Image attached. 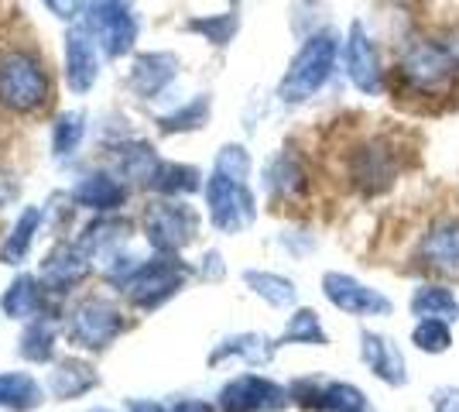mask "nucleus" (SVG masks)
I'll return each instance as SVG.
<instances>
[{
    "instance_id": "obj_1",
    "label": "nucleus",
    "mask_w": 459,
    "mask_h": 412,
    "mask_svg": "<svg viewBox=\"0 0 459 412\" xmlns=\"http://www.w3.org/2000/svg\"><path fill=\"white\" fill-rule=\"evenodd\" d=\"M394 79L408 97L442 100L453 97V90L459 86V66L442 39L411 35V39H404L402 52H398Z\"/></svg>"
},
{
    "instance_id": "obj_2",
    "label": "nucleus",
    "mask_w": 459,
    "mask_h": 412,
    "mask_svg": "<svg viewBox=\"0 0 459 412\" xmlns=\"http://www.w3.org/2000/svg\"><path fill=\"white\" fill-rule=\"evenodd\" d=\"M52 100V79L35 48L11 45L0 52V107L11 118H35Z\"/></svg>"
},
{
    "instance_id": "obj_3",
    "label": "nucleus",
    "mask_w": 459,
    "mask_h": 412,
    "mask_svg": "<svg viewBox=\"0 0 459 412\" xmlns=\"http://www.w3.org/2000/svg\"><path fill=\"white\" fill-rule=\"evenodd\" d=\"M340 52H343V39L333 28L302 41L299 52L288 62L285 76L278 79V100L285 107H299V103L319 97L323 86L336 73V66H340Z\"/></svg>"
},
{
    "instance_id": "obj_4",
    "label": "nucleus",
    "mask_w": 459,
    "mask_h": 412,
    "mask_svg": "<svg viewBox=\"0 0 459 412\" xmlns=\"http://www.w3.org/2000/svg\"><path fill=\"white\" fill-rule=\"evenodd\" d=\"M402 145L387 135H367L346 152V182L360 197H384L402 179Z\"/></svg>"
},
{
    "instance_id": "obj_5",
    "label": "nucleus",
    "mask_w": 459,
    "mask_h": 412,
    "mask_svg": "<svg viewBox=\"0 0 459 412\" xmlns=\"http://www.w3.org/2000/svg\"><path fill=\"white\" fill-rule=\"evenodd\" d=\"M141 227H144V241H148V248H152L154 255H178L189 244H195L203 216L186 199L158 197L144 206Z\"/></svg>"
},
{
    "instance_id": "obj_6",
    "label": "nucleus",
    "mask_w": 459,
    "mask_h": 412,
    "mask_svg": "<svg viewBox=\"0 0 459 412\" xmlns=\"http://www.w3.org/2000/svg\"><path fill=\"white\" fill-rule=\"evenodd\" d=\"M192 268L178 255H154L137 265V272L127 278V285L120 293L127 295V302L141 313H154L165 302H172L175 295L186 289L192 278Z\"/></svg>"
},
{
    "instance_id": "obj_7",
    "label": "nucleus",
    "mask_w": 459,
    "mask_h": 412,
    "mask_svg": "<svg viewBox=\"0 0 459 412\" xmlns=\"http://www.w3.org/2000/svg\"><path fill=\"white\" fill-rule=\"evenodd\" d=\"M82 28L100 45L103 59H127L134 52L141 24L131 11V0H86L82 7Z\"/></svg>"
},
{
    "instance_id": "obj_8",
    "label": "nucleus",
    "mask_w": 459,
    "mask_h": 412,
    "mask_svg": "<svg viewBox=\"0 0 459 412\" xmlns=\"http://www.w3.org/2000/svg\"><path fill=\"white\" fill-rule=\"evenodd\" d=\"M127 330H131V320L124 316V310L117 302L103 299V295L82 299L65 320V340L90 354L107 351L117 337L127 334Z\"/></svg>"
},
{
    "instance_id": "obj_9",
    "label": "nucleus",
    "mask_w": 459,
    "mask_h": 412,
    "mask_svg": "<svg viewBox=\"0 0 459 412\" xmlns=\"http://www.w3.org/2000/svg\"><path fill=\"white\" fill-rule=\"evenodd\" d=\"M203 197H206V216L220 234H240L257 220V193L250 189V182L210 172Z\"/></svg>"
},
{
    "instance_id": "obj_10",
    "label": "nucleus",
    "mask_w": 459,
    "mask_h": 412,
    "mask_svg": "<svg viewBox=\"0 0 459 412\" xmlns=\"http://www.w3.org/2000/svg\"><path fill=\"white\" fill-rule=\"evenodd\" d=\"M340 66H343L346 79L357 93L364 97H381L387 90V69L381 62V48L374 35L367 31L364 21H350L343 35V52H340Z\"/></svg>"
},
{
    "instance_id": "obj_11",
    "label": "nucleus",
    "mask_w": 459,
    "mask_h": 412,
    "mask_svg": "<svg viewBox=\"0 0 459 412\" xmlns=\"http://www.w3.org/2000/svg\"><path fill=\"white\" fill-rule=\"evenodd\" d=\"M288 395H291V406L306 412H367L364 389L340 378L299 374L288 381Z\"/></svg>"
},
{
    "instance_id": "obj_12",
    "label": "nucleus",
    "mask_w": 459,
    "mask_h": 412,
    "mask_svg": "<svg viewBox=\"0 0 459 412\" xmlns=\"http://www.w3.org/2000/svg\"><path fill=\"white\" fill-rule=\"evenodd\" d=\"M291 406L288 385L274 381L268 374H237L216 392V409L220 412H285Z\"/></svg>"
},
{
    "instance_id": "obj_13",
    "label": "nucleus",
    "mask_w": 459,
    "mask_h": 412,
    "mask_svg": "<svg viewBox=\"0 0 459 412\" xmlns=\"http://www.w3.org/2000/svg\"><path fill=\"white\" fill-rule=\"evenodd\" d=\"M323 295L333 310H340L346 316H357V320H370V316L381 320V316L394 313V302L381 289H374V285H367V282H360V278H353V275L346 272H325Z\"/></svg>"
},
{
    "instance_id": "obj_14",
    "label": "nucleus",
    "mask_w": 459,
    "mask_h": 412,
    "mask_svg": "<svg viewBox=\"0 0 459 412\" xmlns=\"http://www.w3.org/2000/svg\"><path fill=\"white\" fill-rule=\"evenodd\" d=\"M419 265L436 278H459V216H436L419 241Z\"/></svg>"
},
{
    "instance_id": "obj_15",
    "label": "nucleus",
    "mask_w": 459,
    "mask_h": 412,
    "mask_svg": "<svg viewBox=\"0 0 459 412\" xmlns=\"http://www.w3.org/2000/svg\"><path fill=\"white\" fill-rule=\"evenodd\" d=\"M127 241H131V220L117 214H96L76 237V248L90 258V265L107 272L117 258L124 255Z\"/></svg>"
},
{
    "instance_id": "obj_16",
    "label": "nucleus",
    "mask_w": 459,
    "mask_h": 412,
    "mask_svg": "<svg viewBox=\"0 0 459 412\" xmlns=\"http://www.w3.org/2000/svg\"><path fill=\"white\" fill-rule=\"evenodd\" d=\"M100 45L90 39V31L76 24L65 31V45H62V76H65V86L69 93L76 97H86L100 83Z\"/></svg>"
},
{
    "instance_id": "obj_17",
    "label": "nucleus",
    "mask_w": 459,
    "mask_h": 412,
    "mask_svg": "<svg viewBox=\"0 0 459 412\" xmlns=\"http://www.w3.org/2000/svg\"><path fill=\"white\" fill-rule=\"evenodd\" d=\"M360 361H364L367 372L387 389H404L408 385V364H404L402 344L394 337L364 327L360 330Z\"/></svg>"
},
{
    "instance_id": "obj_18",
    "label": "nucleus",
    "mask_w": 459,
    "mask_h": 412,
    "mask_svg": "<svg viewBox=\"0 0 459 412\" xmlns=\"http://www.w3.org/2000/svg\"><path fill=\"white\" fill-rule=\"evenodd\" d=\"M58 295H52L45 285H41L39 275H18L4 295H0V313L11 316V320H39V316H52V320H62V310L56 302Z\"/></svg>"
},
{
    "instance_id": "obj_19",
    "label": "nucleus",
    "mask_w": 459,
    "mask_h": 412,
    "mask_svg": "<svg viewBox=\"0 0 459 412\" xmlns=\"http://www.w3.org/2000/svg\"><path fill=\"white\" fill-rule=\"evenodd\" d=\"M261 186L274 203H299L308 193V169L306 162L291 148H281L264 162L261 169Z\"/></svg>"
},
{
    "instance_id": "obj_20",
    "label": "nucleus",
    "mask_w": 459,
    "mask_h": 412,
    "mask_svg": "<svg viewBox=\"0 0 459 412\" xmlns=\"http://www.w3.org/2000/svg\"><path fill=\"white\" fill-rule=\"evenodd\" d=\"M178 56L175 52H137L127 73L131 93L141 100H158L178 79Z\"/></svg>"
},
{
    "instance_id": "obj_21",
    "label": "nucleus",
    "mask_w": 459,
    "mask_h": 412,
    "mask_svg": "<svg viewBox=\"0 0 459 412\" xmlns=\"http://www.w3.org/2000/svg\"><path fill=\"white\" fill-rule=\"evenodd\" d=\"M278 347H281V344H278L274 337L261 334V330H244V334L223 337L210 351L206 364H210V368H220V364H227V361H244L250 368H268L271 361H274V354H278Z\"/></svg>"
},
{
    "instance_id": "obj_22",
    "label": "nucleus",
    "mask_w": 459,
    "mask_h": 412,
    "mask_svg": "<svg viewBox=\"0 0 459 412\" xmlns=\"http://www.w3.org/2000/svg\"><path fill=\"white\" fill-rule=\"evenodd\" d=\"M73 203L82 206V210H93V214H120L124 206H127V186H124V179L117 176V172H103V169H96V172H86V176L79 179L76 186H73Z\"/></svg>"
},
{
    "instance_id": "obj_23",
    "label": "nucleus",
    "mask_w": 459,
    "mask_h": 412,
    "mask_svg": "<svg viewBox=\"0 0 459 412\" xmlns=\"http://www.w3.org/2000/svg\"><path fill=\"white\" fill-rule=\"evenodd\" d=\"M90 272H93V265H90V258L82 255L76 244H58L41 261L39 278L52 295H69L79 282H86Z\"/></svg>"
},
{
    "instance_id": "obj_24",
    "label": "nucleus",
    "mask_w": 459,
    "mask_h": 412,
    "mask_svg": "<svg viewBox=\"0 0 459 412\" xmlns=\"http://www.w3.org/2000/svg\"><path fill=\"white\" fill-rule=\"evenodd\" d=\"M203 186H206V176L195 165H189V162H169V158H161L154 165L152 179L144 182L148 193L165 199H186L192 193H199Z\"/></svg>"
},
{
    "instance_id": "obj_25",
    "label": "nucleus",
    "mask_w": 459,
    "mask_h": 412,
    "mask_svg": "<svg viewBox=\"0 0 459 412\" xmlns=\"http://www.w3.org/2000/svg\"><path fill=\"white\" fill-rule=\"evenodd\" d=\"M48 395L52 399H79V395L93 392L100 389V374L90 361H82V357H58L52 361V372H48Z\"/></svg>"
},
{
    "instance_id": "obj_26",
    "label": "nucleus",
    "mask_w": 459,
    "mask_h": 412,
    "mask_svg": "<svg viewBox=\"0 0 459 412\" xmlns=\"http://www.w3.org/2000/svg\"><path fill=\"white\" fill-rule=\"evenodd\" d=\"M408 313L415 320H446L456 323L459 320V299L446 282H419L408 299Z\"/></svg>"
},
{
    "instance_id": "obj_27",
    "label": "nucleus",
    "mask_w": 459,
    "mask_h": 412,
    "mask_svg": "<svg viewBox=\"0 0 459 412\" xmlns=\"http://www.w3.org/2000/svg\"><path fill=\"white\" fill-rule=\"evenodd\" d=\"M41 224H45V206H24L14 220V227L0 241V265H24L28 261Z\"/></svg>"
},
{
    "instance_id": "obj_28",
    "label": "nucleus",
    "mask_w": 459,
    "mask_h": 412,
    "mask_svg": "<svg viewBox=\"0 0 459 412\" xmlns=\"http://www.w3.org/2000/svg\"><path fill=\"white\" fill-rule=\"evenodd\" d=\"M110 152H114V172L117 176L131 179V182H141V186L152 179L154 165L161 162L152 141H141V137H127V141L114 145Z\"/></svg>"
},
{
    "instance_id": "obj_29",
    "label": "nucleus",
    "mask_w": 459,
    "mask_h": 412,
    "mask_svg": "<svg viewBox=\"0 0 459 412\" xmlns=\"http://www.w3.org/2000/svg\"><path fill=\"white\" fill-rule=\"evenodd\" d=\"M240 278H244V285H247L250 293L257 295V299H264V302L274 306V310H295V302H299V285L281 272L247 268Z\"/></svg>"
},
{
    "instance_id": "obj_30",
    "label": "nucleus",
    "mask_w": 459,
    "mask_h": 412,
    "mask_svg": "<svg viewBox=\"0 0 459 412\" xmlns=\"http://www.w3.org/2000/svg\"><path fill=\"white\" fill-rule=\"evenodd\" d=\"M210 118H212V97L210 93H195L192 100L178 103L175 110L154 118V124H158L161 135H195V131H203L210 124Z\"/></svg>"
},
{
    "instance_id": "obj_31",
    "label": "nucleus",
    "mask_w": 459,
    "mask_h": 412,
    "mask_svg": "<svg viewBox=\"0 0 459 412\" xmlns=\"http://www.w3.org/2000/svg\"><path fill=\"white\" fill-rule=\"evenodd\" d=\"M182 28L189 35H199L212 48H230L233 39L240 35V11L230 7V11H220V14H192V18H186Z\"/></svg>"
},
{
    "instance_id": "obj_32",
    "label": "nucleus",
    "mask_w": 459,
    "mask_h": 412,
    "mask_svg": "<svg viewBox=\"0 0 459 412\" xmlns=\"http://www.w3.org/2000/svg\"><path fill=\"white\" fill-rule=\"evenodd\" d=\"M45 402V385L28 372H0V409L28 412Z\"/></svg>"
},
{
    "instance_id": "obj_33",
    "label": "nucleus",
    "mask_w": 459,
    "mask_h": 412,
    "mask_svg": "<svg viewBox=\"0 0 459 412\" xmlns=\"http://www.w3.org/2000/svg\"><path fill=\"white\" fill-rule=\"evenodd\" d=\"M278 344L281 347H329V334H325L323 320L312 306H295Z\"/></svg>"
},
{
    "instance_id": "obj_34",
    "label": "nucleus",
    "mask_w": 459,
    "mask_h": 412,
    "mask_svg": "<svg viewBox=\"0 0 459 412\" xmlns=\"http://www.w3.org/2000/svg\"><path fill=\"white\" fill-rule=\"evenodd\" d=\"M56 323L52 316H39V320H28L24 334L18 340V354L31 364H52L56 361Z\"/></svg>"
},
{
    "instance_id": "obj_35",
    "label": "nucleus",
    "mask_w": 459,
    "mask_h": 412,
    "mask_svg": "<svg viewBox=\"0 0 459 412\" xmlns=\"http://www.w3.org/2000/svg\"><path fill=\"white\" fill-rule=\"evenodd\" d=\"M82 137H86V114L82 110H62L52 124V155H56V162L76 155Z\"/></svg>"
},
{
    "instance_id": "obj_36",
    "label": "nucleus",
    "mask_w": 459,
    "mask_h": 412,
    "mask_svg": "<svg viewBox=\"0 0 459 412\" xmlns=\"http://www.w3.org/2000/svg\"><path fill=\"white\" fill-rule=\"evenodd\" d=\"M411 344H415V351L439 357V354L453 347V323H446V320H415Z\"/></svg>"
},
{
    "instance_id": "obj_37",
    "label": "nucleus",
    "mask_w": 459,
    "mask_h": 412,
    "mask_svg": "<svg viewBox=\"0 0 459 412\" xmlns=\"http://www.w3.org/2000/svg\"><path fill=\"white\" fill-rule=\"evenodd\" d=\"M329 28V7L323 0H295L291 4V31L295 39L306 41Z\"/></svg>"
},
{
    "instance_id": "obj_38",
    "label": "nucleus",
    "mask_w": 459,
    "mask_h": 412,
    "mask_svg": "<svg viewBox=\"0 0 459 412\" xmlns=\"http://www.w3.org/2000/svg\"><path fill=\"white\" fill-rule=\"evenodd\" d=\"M212 172L227 179H237V182H250V172H254V158L244 145L237 141H227L220 152H216V162H212Z\"/></svg>"
},
{
    "instance_id": "obj_39",
    "label": "nucleus",
    "mask_w": 459,
    "mask_h": 412,
    "mask_svg": "<svg viewBox=\"0 0 459 412\" xmlns=\"http://www.w3.org/2000/svg\"><path fill=\"white\" fill-rule=\"evenodd\" d=\"M192 272H195V278H203V282H223V275H227V265H223V255H220L216 248H210L206 255L199 258V265H195Z\"/></svg>"
},
{
    "instance_id": "obj_40",
    "label": "nucleus",
    "mask_w": 459,
    "mask_h": 412,
    "mask_svg": "<svg viewBox=\"0 0 459 412\" xmlns=\"http://www.w3.org/2000/svg\"><path fill=\"white\" fill-rule=\"evenodd\" d=\"M432 412H459V385L432 389Z\"/></svg>"
},
{
    "instance_id": "obj_41",
    "label": "nucleus",
    "mask_w": 459,
    "mask_h": 412,
    "mask_svg": "<svg viewBox=\"0 0 459 412\" xmlns=\"http://www.w3.org/2000/svg\"><path fill=\"white\" fill-rule=\"evenodd\" d=\"M58 21H76L82 18V7H86V0H41Z\"/></svg>"
},
{
    "instance_id": "obj_42",
    "label": "nucleus",
    "mask_w": 459,
    "mask_h": 412,
    "mask_svg": "<svg viewBox=\"0 0 459 412\" xmlns=\"http://www.w3.org/2000/svg\"><path fill=\"white\" fill-rule=\"evenodd\" d=\"M21 197V179L11 169H0V210L11 206Z\"/></svg>"
},
{
    "instance_id": "obj_43",
    "label": "nucleus",
    "mask_w": 459,
    "mask_h": 412,
    "mask_svg": "<svg viewBox=\"0 0 459 412\" xmlns=\"http://www.w3.org/2000/svg\"><path fill=\"white\" fill-rule=\"evenodd\" d=\"M169 412H220L216 402H206V399H175L169 402Z\"/></svg>"
},
{
    "instance_id": "obj_44",
    "label": "nucleus",
    "mask_w": 459,
    "mask_h": 412,
    "mask_svg": "<svg viewBox=\"0 0 459 412\" xmlns=\"http://www.w3.org/2000/svg\"><path fill=\"white\" fill-rule=\"evenodd\" d=\"M240 4H244V0H230V7H240Z\"/></svg>"
},
{
    "instance_id": "obj_45",
    "label": "nucleus",
    "mask_w": 459,
    "mask_h": 412,
    "mask_svg": "<svg viewBox=\"0 0 459 412\" xmlns=\"http://www.w3.org/2000/svg\"><path fill=\"white\" fill-rule=\"evenodd\" d=\"M93 412H110V409H93Z\"/></svg>"
}]
</instances>
